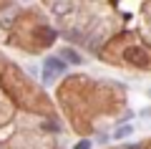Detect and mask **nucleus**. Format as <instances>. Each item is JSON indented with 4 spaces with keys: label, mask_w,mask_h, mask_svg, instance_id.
Instances as JSON below:
<instances>
[{
    "label": "nucleus",
    "mask_w": 151,
    "mask_h": 149,
    "mask_svg": "<svg viewBox=\"0 0 151 149\" xmlns=\"http://www.w3.org/2000/svg\"><path fill=\"white\" fill-rule=\"evenodd\" d=\"M65 71V61L60 58V56H50V58H45V66H43V78L45 81H53L58 73H63Z\"/></svg>",
    "instance_id": "1"
},
{
    "label": "nucleus",
    "mask_w": 151,
    "mask_h": 149,
    "mask_svg": "<svg viewBox=\"0 0 151 149\" xmlns=\"http://www.w3.org/2000/svg\"><path fill=\"white\" fill-rule=\"evenodd\" d=\"M126 58H129L131 63H136V66L149 63V53H146L144 48H129V51H126Z\"/></svg>",
    "instance_id": "2"
},
{
    "label": "nucleus",
    "mask_w": 151,
    "mask_h": 149,
    "mask_svg": "<svg viewBox=\"0 0 151 149\" xmlns=\"http://www.w3.org/2000/svg\"><path fill=\"white\" fill-rule=\"evenodd\" d=\"M60 58L68 61V63H76V66H81V63H83V56L78 53V51H73V48H68V46L60 51Z\"/></svg>",
    "instance_id": "3"
},
{
    "label": "nucleus",
    "mask_w": 151,
    "mask_h": 149,
    "mask_svg": "<svg viewBox=\"0 0 151 149\" xmlns=\"http://www.w3.org/2000/svg\"><path fill=\"white\" fill-rule=\"evenodd\" d=\"M35 33H38L40 38H45V43H53V41H55V31H53V28H45V25H43V28H38Z\"/></svg>",
    "instance_id": "4"
},
{
    "label": "nucleus",
    "mask_w": 151,
    "mask_h": 149,
    "mask_svg": "<svg viewBox=\"0 0 151 149\" xmlns=\"http://www.w3.org/2000/svg\"><path fill=\"white\" fill-rule=\"evenodd\" d=\"M65 10H70L68 3H53V13H65Z\"/></svg>",
    "instance_id": "5"
},
{
    "label": "nucleus",
    "mask_w": 151,
    "mask_h": 149,
    "mask_svg": "<svg viewBox=\"0 0 151 149\" xmlns=\"http://www.w3.org/2000/svg\"><path fill=\"white\" fill-rule=\"evenodd\" d=\"M131 132H134V126H131V124H129V126H121L119 132H116V137H119V139H121V137H129Z\"/></svg>",
    "instance_id": "6"
},
{
    "label": "nucleus",
    "mask_w": 151,
    "mask_h": 149,
    "mask_svg": "<svg viewBox=\"0 0 151 149\" xmlns=\"http://www.w3.org/2000/svg\"><path fill=\"white\" fill-rule=\"evenodd\" d=\"M76 149H91V142H88V139H83V142L76 144Z\"/></svg>",
    "instance_id": "7"
}]
</instances>
